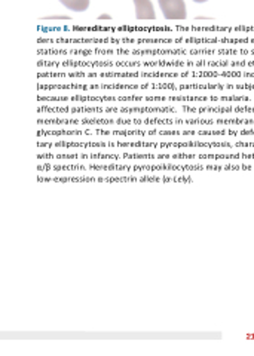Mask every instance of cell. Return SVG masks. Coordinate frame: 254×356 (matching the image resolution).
I'll list each match as a JSON object with an SVG mask.
<instances>
[{
  "label": "cell",
  "mask_w": 254,
  "mask_h": 356,
  "mask_svg": "<svg viewBox=\"0 0 254 356\" xmlns=\"http://www.w3.org/2000/svg\"><path fill=\"white\" fill-rule=\"evenodd\" d=\"M100 18H102V19H107V18H110V17H109V15H102Z\"/></svg>",
  "instance_id": "cell-5"
},
{
  "label": "cell",
  "mask_w": 254,
  "mask_h": 356,
  "mask_svg": "<svg viewBox=\"0 0 254 356\" xmlns=\"http://www.w3.org/2000/svg\"><path fill=\"white\" fill-rule=\"evenodd\" d=\"M136 6V17L137 19H154L157 14H154V9L150 0H134Z\"/></svg>",
  "instance_id": "cell-2"
},
{
  "label": "cell",
  "mask_w": 254,
  "mask_h": 356,
  "mask_svg": "<svg viewBox=\"0 0 254 356\" xmlns=\"http://www.w3.org/2000/svg\"><path fill=\"white\" fill-rule=\"evenodd\" d=\"M164 17L173 21L186 19V3L184 0H158Z\"/></svg>",
  "instance_id": "cell-1"
},
{
  "label": "cell",
  "mask_w": 254,
  "mask_h": 356,
  "mask_svg": "<svg viewBox=\"0 0 254 356\" xmlns=\"http://www.w3.org/2000/svg\"><path fill=\"white\" fill-rule=\"evenodd\" d=\"M195 3H204V2H207V0H193Z\"/></svg>",
  "instance_id": "cell-4"
},
{
  "label": "cell",
  "mask_w": 254,
  "mask_h": 356,
  "mask_svg": "<svg viewBox=\"0 0 254 356\" xmlns=\"http://www.w3.org/2000/svg\"><path fill=\"white\" fill-rule=\"evenodd\" d=\"M60 3L73 13H85L90 6V0H60Z\"/></svg>",
  "instance_id": "cell-3"
}]
</instances>
